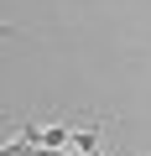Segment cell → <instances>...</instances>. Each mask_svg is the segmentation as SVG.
<instances>
[{
  "instance_id": "cell-1",
  "label": "cell",
  "mask_w": 151,
  "mask_h": 156,
  "mask_svg": "<svg viewBox=\"0 0 151 156\" xmlns=\"http://www.w3.org/2000/svg\"><path fill=\"white\" fill-rule=\"evenodd\" d=\"M73 151L94 156V151H99V130H94V125H89V130H73Z\"/></svg>"
},
{
  "instance_id": "cell-2",
  "label": "cell",
  "mask_w": 151,
  "mask_h": 156,
  "mask_svg": "<svg viewBox=\"0 0 151 156\" xmlns=\"http://www.w3.org/2000/svg\"><path fill=\"white\" fill-rule=\"evenodd\" d=\"M42 146L37 140H26V135H16V140H5V146H0V156H37Z\"/></svg>"
}]
</instances>
